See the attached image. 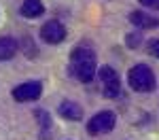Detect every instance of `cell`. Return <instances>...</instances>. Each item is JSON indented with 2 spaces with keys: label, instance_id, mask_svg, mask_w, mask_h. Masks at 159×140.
<instances>
[{
  "label": "cell",
  "instance_id": "277c9868",
  "mask_svg": "<svg viewBox=\"0 0 159 140\" xmlns=\"http://www.w3.org/2000/svg\"><path fill=\"white\" fill-rule=\"evenodd\" d=\"M100 79H102V87H104L102 93L106 98H117L121 91V79L117 75V70L110 66H104V68H100Z\"/></svg>",
  "mask_w": 159,
  "mask_h": 140
},
{
  "label": "cell",
  "instance_id": "ba28073f",
  "mask_svg": "<svg viewBox=\"0 0 159 140\" xmlns=\"http://www.w3.org/2000/svg\"><path fill=\"white\" fill-rule=\"evenodd\" d=\"M129 21L138 28H142V30H147V28H157L159 25V19L157 17H153V15H148V13H142V11H134L129 15Z\"/></svg>",
  "mask_w": 159,
  "mask_h": 140
},
{
  "label": "cell",
  "instance_id": "9c48e42d",
  "mask_svg": "<svg viewBox=\"0 0 159 140\" xmlns=\"http://www.w3.org/2000/svg\"><path fill=\"white\" fill-rule=\"evenodd\" d=\"M19 11H21L24 17L34 19V17H40L45 13V4H43V0H24V4H21Z\"/></svg>",
  "mask_w": 159,
  "mask_h": 140
},
{
  "label": "cell",
  "instance_id": "30bf717a",
  "mask_svg": "<svg viewBox=\"0 0 159 140\" xmlns=\"http://www.w3.org/2000/svg\"><path fill=\"white\" fill-rule=\"evenodd\" d=\"M15 53H17V40L11 36H0V62L11 60Z\"/></svg>",
  "mask_w": 159,
  "mask_h": 140
},
{
  "label": "cell",
  "instance_id": "7c38bea8",
  "mask_svg": "<svg viewBox=\"0 0 159 140\" xmlns=\"http://www.w3.org/2000/svg\"><path fill=\"white\" fill-rule=\"evenodd\" d=\"M142 7H148V9H155V11H159V0H138Z\"/></svg>",
  "mask_w": 159,
  "mask_h": 140
},
{
  "label": "cell",
  "instance_id": "8992f818",
  "mask_svg": "<svg viewBox=\"0 0 159 140\" xmlns=\"http://www.w3.org/2000/svg\"><path fill=\"white\" fill-rule=\"evenodd\" d=\"M40 38L45 43H49V45H60V43H64V38H66V28L60 21L51 19V21H47V24L40 28Z\"/></svg>",
  "mask_w": 159,
  "mask_h": 140
},
{
  "label": "cell",
  "instance_id": "6da1fadb",
  "mask_svg": "<svg viewBox=\"0 0 159 140\" xmlns=\"http://www.w3.org/2000/svg\"><path fill=\"white\" fill-rule=\"evenodd\" d=\"M96 66H98V60H96V53L87 47H76V49L70 53V70L72 75L81 81V83H89L93 75H96Z\"/></svg>",
  "mask_w": 159,
  "mask_h": 140
},
{
  "label": "cell",
  "instance_id": "8fae6325",
  "mask_svg": "<svg viewBox=\"0 0 159 140\" xmlns=\"http://www.w3.org/2000/svg\"><path fill=\"white\" fill-rule=\"evenodd\" d=\"M148 53H151L153 57H157V60H159V38H155V40L148 43Z\"/></svg>",
  "mask_w": 159,
  "mask_h": 140
},
{
  "label": "cell",
  "instance_id": "7a4b0ae2",
  "mask_svg": "<svg viewBox=\"0 0 159 140\" xmlns=\"http://www.w3.org/2000/svg\"><path fill=\"white\" fill-rule=\"evenodd\" d=\"M127 83H129V87L134 91H142V93H148V91H153L157 87L155 75H153V70L147 64H136L129 70V75H127Z\"/></svg>",
  "mask_w": 159,
  "mask_h": 140
},
{
  "label": "cell",
  "instance_id": "5b68a950",
  "mask_svg": "<svg viewBox=\"0 0 159 140\" xmlns=\"http://www.w3.org/2000/svg\"><path fill=\"white\" fill-rule=\"evenodd\" d=\"M43 93V83L38 81H25L21 85L13 89V98L17 102H32V100H38Z\"/></svg>",
  "mask_w": 159,
  "mask_h": 140
},
{
  "label": "cell",
  "instance_id": "52a82bcc",
  "mask_svg": "<svg viewBox=\"0 0 159 140\" xmlns=\"http://www.w3.org/2000/svg\"><path fill=\"white\" fill-rule=\"evenodd\" d=\"M57 111H60V115L64 119H68V121H81V119H83V108H81L76 102L64 100Z\"/></svg>",
  "mask_w": 159,
  "mask_h": 140
},
{
  "label": "cell",
  "instance_id": "3957f363",
  "mask_svg": "<svg viewBox=\"0 0 159 140\" xmlns=\"http://www.w3.org/2000/svg\"><path fill=\"white\" fill-rule=\"evenodd\" d=\"M115 123H117V115L112 111H102V113L93 115L87 123V134L91 136H100V134H108L115 129Z\"/></svg>",
  "mask_w": 159,
  "mask_h": 140
}]
</instances>
